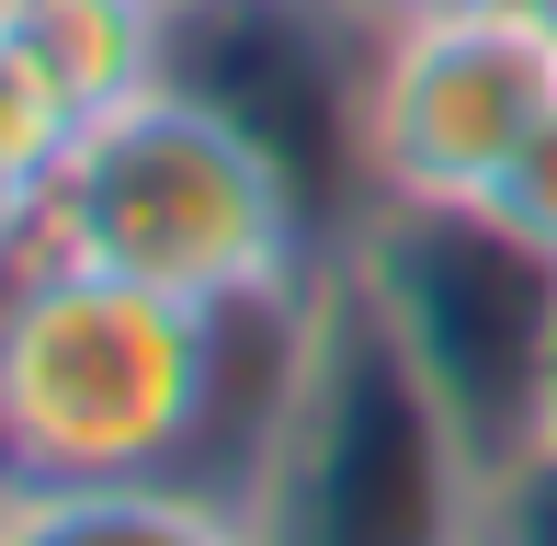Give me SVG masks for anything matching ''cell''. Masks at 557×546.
Returning <instances> with one entry per match:
<instances>
[{
    "instance_id": "obj_1",
    "label": "cell",
    "mask_w": 557,
    "mask_h": 546,
    "mask_svg": "<svg viewBox=\"0 0 557 546\" xmlns=\"http://www.w3.org/2000/svg\"><path fill=\"white\" fill-rule=\"evenodd\" d=\"M46 251L160 285L183 308L331 273V239H319L308 194L285 183V160L183 80L81 126V148L46 183Z\"/></svg>"
},
{
    "instance_id": "obj_2",
    "label": "cell",
    "mask_w": 557,
    "mask_h": 546,
    "mask_svg": "<svg viewBox=\"0 0 557 546\" xmlns=\"http://www.w3.org/2000/svg\"><path fill=\"white\" fill-rule=\"evenodd\" d=\"M206 410V308L103 262L23 251L0 273V501L183 479Z\"/></svg>"
},
{
    "instance_id": "obj_3",
    "label": "cell",
    "mask_w": 557,
    "mask_h": 546,
    "mask_svg": "<svg viewBox=\"0 0 557 546\" xmlns=\"http://www.w3.org/2000/svg\"><path fill=\"white\" fill-rule=\"evenodd\" d=\"M239 512L262 546H478L490 456L444 410V387L410 364V342L387 331V308L364 296L352 262L319 273L308 387H296L285 433L262 456V489Z\"/></svg>"
},
{
    "instance_id": "obj_4",
    "label": "cell",
    "mask_w": 557,
    "mask_h": 546,
    "mask_svg": "<svg viewBox=\"0 0 557 546\" xmlns=\"http://www.w3.org/2000/svg\"><path fill=\"white\" fill-rule=\"evenodd\" d=\"M352 273L410 342V364L444 387L490 479L546 444V331H557V251L500 206H375L352 228Z\"/></svg>"
},
{
    "instance_id": "obj_5",
    "label": "cell",
    "mask_w": 557,
    "mask_h": 546,
    "mask_svg": "<svg viewBox=\"0 0 557 546\" xmlns=\"http://www.w3.org/2000/svg\"><path fill=\"white\" fill-rule=\"evenodd\" d=\"M375 0H171V80L239 114L308 194L331 262L375 216L364 183V91H375Z\"/></svg>"
},
{
    "instance_id": "obj_6",
    "label": "cell",
    "mask_w": 557,
    "mask_h": 546,
    "mask_svg": "<svg viewBox=\"0 0 557 546\" xmlns=\"http://www.w3.org/2000/svg\"><path fill=\"white\" fill-rule=\"evenodd\" d=\"M557 103V35L512 0H421L387 12L364 91V183L375 206H490L523 137Z\"/></svg>"
},
{
    "instance_id": "obj_7",
    "label": "cell",
    "mask_w": 557,
    "mask_h": 546,
    "mask_svg": "<svg viewBox=\"0 0 557 546\" xmlns=\"http://www.w3.org/2000/svg\"><path fill=\"white\" fill-rule=\"evenodd\" d=\"M12 512V546H262L239 501L194 479H103V489H35Z\"/></svg>"
},
{
    "instance_id": "obj_8",
    "label": "cell",
    "mask_w": 557,
    "mask_h": 546,
    "mask_svg": "<svg viewBox=\"0 0 557 546\" xmlns=\"http://www.w3.org/2000/svg\"><path fill=\"white\" fill-rule=\"evenodd\" d=\"M12 35L46 58V80L81 114H114L171 80V0H23Z\"/></svg>"
},
{
    "instance_id": "obj_9",
    "label": "cell",
    "mask_w": 557,
    "mask_h": 546,
    "mask_svg": "<svg viewBox=\"0 0 557 546\" xmlns=\"http://www.w3.org/2000/svg\"><path fill=\"white\" fill-rule=\"evenodd\" d=\"M81 126L91 114L46 80V58L23 35H0V171H12V183H58V160L81 148Z\"/></svg>"
},
{
    "instance_id": "obj_10",
    "label": "cell",
    "mask_w": 557,
    "mask_h": 546,
    "mask_svg": "<svg viewBox=\"0 0 557 546\" xmlns=\"http://www.w3.org/2000/svg\"><path fill=\"white\" fill-rule=\"evenodd\" d=\"M478 546H557V444H535V456H512V467L490 479Z\"/></svg>"
},
{
    "instance_id": "obj_11",
    "label": "cell",
    "mask_w": 557,
    "mask_h": 546,
    "mask_svg": "<svg viewBox=\"0 0 557 546\" xmlns=\"http://www.w3.org/2000/svg\"><path fill=\"white\" fill-rule=\"evenodd\" d=\"M490 206L512 216V228L535 239V251H557V103H546V126L523 137V160H512V171L490 183Z\"/></svg>"
},
{
    "instance_id": "obj_12",
    "label": "cell",
    "mask_w": 557,
    "mask_h": 546,
    "mask_svg": "<svg viewBox=\"0 0 557 546\" xmlns=\"http://www.w3.org/2000/svg\"><path fill=\"white\" fill-rule=\"evenodd\" d=\"M35 239H46V183H12V171H0V273L35 251Z\"/></svg>"
},
{
    "instance_id": "obj_13",
    "label": "cell",
    "mask_w": 557,
    "mask_h": 546,
    "mask_svg": "<svg viewBox=\"0 0 557 546\" xmlns=\"http://www.w3.org/2000/svg\"><path fill=\"white\" fill-rule=\"evenodd\" d=\"M546 444H557V331H546Z\"/></svg>"
},
{
    "instance_id": "obj_14",
    "label": "cell",
    "mask_w": 557,
    "mask_h": 546,
    "mask_svg": "<svg viewBox=\"0 0 557 546\" xmlns=\"http://www.w3.org/2000/svg\"><path fill=\"white\" fill-rule=\"evenodd\" d=\"M512 12H535V23H546V35H557V0H512Z\"/></svg>"
},
{
    "instance_id": "obj_15",
    "label": "cell",
    "mask_w": 557,
    "mask_h": 546,
    "mask_svg": "<svg viewBox=\"0 0 557 546\" xmlns=\"http://www.w3.org/2000/svg\"><path fill=\"white\" fill-rule=\"evenodd\" d=\"M12 23H23V0H0V35H12Z\"/></svg>"
},
{
    "instance_id": "obj_16",
    "label": "cell",
    "mask_w": 557,
    "mask_h": 546,
    "mask_svg": "<svg viewBox=\"0 0 557 546\" xmlns=\"http://www.w3.org/2000/svg\"><path fill=\"white\" fill-rule=\"evenodd\" d=\"M0 546H12V512H0Z\"/></svg>"
}]
</instances>
